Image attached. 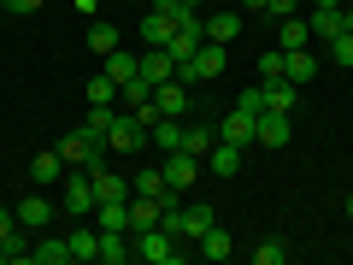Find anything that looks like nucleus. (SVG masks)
I'll list each match as a JSON object with an SVG mask.
<instances>
[{"instance_id": "obj_29", "label": "nucleus", "mask_w": 353, "mask_h": 265, "mask_svg": "<svg viewBox=\"0 0 353 265\" xmlns=\"http://www.w3.org/2000/svg\"><path fill=\"white\" fill-rule=\"evenodd\" d=\"M306 24H312V48L330 41V36H341V6H336V12H306Z\"/></svg>"}, {"instance_id": "obj_39", "label": "nucleus", "mask_w": 353, "mask_h": 265, "mask_svg": "<svg viewBox=\"0 0 353 265\" xmlns=\"http://www.w3.org/2000/svg\"><path fill=\"white\" fill-rule=\"evenodd\" d=\"M0 12H41V0H0Z\"/></svg>"}, {"instance_id": "obj_1", "label": "nucleus", "mask_w": 353, "mask_h": 265, "mask_svg": "<svg viewBox=\"0 0 353 265\" xmlns=\"http://www.w3.org/2000/svg\"><path fill=\"white\" fill-rule=\"evenodd\" d=\"M59 206L71 218H88L94 206H101V195H94V177L83 171V165H65V177H59Z\"/></svg>"}, {"instance_id": "obj_18", "label": "nucleus", "mask_w": 353, "mask_h": 265, "mask_svg": "<svg viewBox=\"0 0 353 265\" xmlns=\"http://www.w3.org/2000/svg\"><path fill=\"white\" fill-rule=\"evenodd\" d=\"M101 71L112 77L118 88H124V83H136V77H141V59H130V48H112V53H106V65H101Z\"/></svg>"}, {"instance_id": "obj_5", "label": "nucleus", "mask_w": 353, "mask_h": 265, "mask_svg": "<svg viewBox=\"0 0 353 265\" xmlns=\"http://www.w3.org/2000/svg\"><path fill=\"white\" fill-rule=\"evenodd\" d=\"M159 171H165V189H171V195H189L194 183H201V171H206V165L194 159V153H183V148H176V153H165V165H159Z\"/></svg>"}, {"instance_id": "obj_23", "label": "nucleus", "mask_w": 353, "mask_h": 265, "mask_svg": "<svg viewBox=\"0 0 353 265\" xmlns=\"http://www.w3.org/2000/svg\"><path fill=\"white\" fill-rule=\"evenodd\" d=\"M141 77H148V83L159 88L165 77H176V59H171L165 48H148V53H141Z\"/></svg>"}, {"instance_id": "obj_32", "label": "nucleus", "mask_w": 353, "mask_h": 265, "mask_svg": "<svg viewBox=\"0 0 353 265\" xmlns=\"http://www.w3.org/2000/svg\"><path fill=\"white\" fill-rule=\"evenodd\" d=\"M318 53H324V59H336V65H353V36H347V30H341V36L318 41Z\"/></svg>"}, {"instance_id": "obj_2", "label": "nucleus", "mask_w": 353, "mask_h": 265, "mask_svg": "<svg viewBox=\"0 0 353 265\" xmlns=\"http://www.w3.org/2000/svg\"><path fill=\"white\" fill-rule=\"evenodd\" d=\"M130 242H136V259H148V265H176V259H183V242H176L165 224H153V230H136Z\"/></svg>"}, {"instance_id": "obj_34", "label": "nucleus", "mask_w": 353, "mask_h": 265, "mask_svg": "<svg viewBox=\"0 0 353 265\" xmlns=\"http://www.w3.org/2000/svg\"><path fill=\"white\" fill-rule=\"evenodd\" d=\"M112 106H88V118H83V130H88V136H94V141H106V130H112Z\"/></svg>"}, {"instance_id": "obj_40", "label": "nucleus", "mask_w": 353, "mask_h": 265, "mask_svg": "<svg viewBox=\"0 0 353 265\" xmlns=\"http://www.w3.org/2000/svg\"><path fill=\"white\" fill-rule=\"evenodd\" d=\"M336 6H347V0H312V12H336Z\"/></svg>"}, {"instance_id": "obj_25", "label": "nucleus", "mask_w": 353, "mask_h": 265, "mask_svg": "<svg viewBox=\"0 0 353 265\" xmlns=\"http://www.w3.org/2000/svg\"><path fill=\"white\" fill-rule=\"evenodd\" d=\"M30 177H36V189L59 183V177H65V159H59V148H53V153H36V159H30Z\"/></svg>"}, {"instance_id": "obj_28", "label": "nucleus", "mask_w": 353, "mask_h": 265, "mask_svg": "<svg viewBox=\"0 0 353 265\" xmlns=\"http://www.w3.org/2000/svg\"><path fill=\"white\" fill-rule=\"evenodd\" d=\"M112 48H118V24H106V18H94V24H88V53H101V59H106Z\"/></svg>"}, {"instance_id": "obj_17", "label": "nucleus", "mask_w": 353, "mask_h": 265, "mask_svg": "<svg viewBox=\"0 0 353 265\" xmlns=\"http://www.w3.org/2000/svg\"><path fill=\"white\" fill-rule=\"evenodd\" d=\"M259 88H265V106H271V112H294V106H301V83H289V77L259 83Z\"/></svg>"}, {"instance_id": "obj_33", "label": "nucleus", "mask_w": 353, "mask_h": 265, "mask_svg": "<svg viewBox=\"0 0 353 265\" xmlns=\"http://www.w3.org/2000/svg\"><path fill=\"white\" fill-rule=\"evenodd\" d=\"M118 101H124L130 112H136V106H148V101H153V83H148V77H136V83H124V88H118Z\"/></svg>"}, {"instance_id": "obj_10", "label": "nucleus", "mask_w": 353, "mask_h": 265, "mask_svg": "<svg viewBox=\"0 0 353 265\" xmlns=\"http://www.w3.org/2000/svg\"><path fill=\"white\" fill-rule=\"evenodd\" d=\"M253 124H259V112H248V106H230L224 124H218V136L236 141V148H253Z\"/></svg>"}, {"instance_id": "obj_30", "label": "nucleus", "mask_w": 353, "mask_h": 265, "mask_svg": "<svg viewBox=\"0 0 353 265\" xmlns=\"http://www.w3.org/2000/svg\"><path fill=\"white\" fill-rule=\"evenodd\" d=\"M194 248H201V259H230V230H206V236L201 242H194Z\"/></svg>"}, {"instance_id": "obj_13", "label": "nucleus", "mask_w": 353, "mask_h": 265, "mask_svg": "<svg viewBox=\"0 0 353 265\" xmlns=\"http://www.w3.org/2000/svg\"><path fill=\"white\" fill-rule=\"evenodd\" d=\"M12 213H18V224H24V230H36V236H41V230H48V218H53V201H41V189H36V195H24Z\"/></svg>"}, {"instance_id": "obj_6", "label": "nucleus", "mask_w": 353, "mask_h": 265, "mask_svg": "<svg viewBox=\"0 0 353 265\" xmlns=\"http://www.w3.org/2000/svg\"><path fill=\"white\" fill-rule=\"evenodd\" d=\"M289 141H294V124H289V112H271V106H265V112H259V124H253V148L277 153V148H289Z\"/></svg>"}, {"instance_id": "obj_16", "label": "nucleus", "mask_w": 353, "mask_h": 265, "mask_svg": "<svg viewBox=\"0 0 353 265\" xmlns=\"http://www.w3.org/2000/svg\"><path fill=\"white\" fill-rule=\"evenodd\" d=\"M277 48H283V53H294V48H312V24H306L301 12H294V18H277Z\"/></svg>"}, {"instance_id": "obj_24", "label": "nucleus", "mask_w": 353, "mask_h": 265, "mask_svg": "<svg viewBox=\"0 0 353 265\" xmlns=\"http://www.w3.org/2000/svg\"><path fill=\"white\" fill-rule=\"evenodd\" d=\"M30 259L36 265H71V242L65 236H41L36 248H30Z\"/></svg>"}, {"instance_id": "obj_4", "label": "nucleus", "mask_w": 353, "mask_h": 265, "mask_svg": "<svg viewBox=\"0 0 353 265\" xmlns=\"http://www.w3.org/2000/svg\"><path fill=\"white\" fill-rule=\"evenodd\" d=\"M59 159H65V165H83V171H94V165H106V141H94L88 130H71V136L59 141Z\"/></svg>"}, {"instance_id": "obj_36", "label": "nucleus", "mask_w": 353, "mask_h": 265, "mask_svg": "<svg viewBox=\"0 0 353 265\" xmlns=\"http://www.w3.org/2000/svg\"><path fill=\"white\" fill-rule=\"evenodd\" d=\"M283 77V48H265L259 53V83H277Z\"/></svg>"}, {"instance_id": "obj_41", "label": "nucleus", "mask_w": 353, "mask_h": 265, "mask_svg": "<svg viewBox=\"0 0 353 265\" xmlns=\"http://www.w3.org/2000/svg\"><path fill=\"white\" fill-rule=\"evenodd\" d=\"M341 30H347V36H353V6H341Z\"/></svg>"}, {"instance_id": "obj_44", "label": "nucleus", "mask_w": 353, "mask_h": 265, "mask_svg": "<svg viewBox=\"0 0 353 265\" xmlns=\"http://www.w3.org/2000/svg\"><path fill=\"white\" fill-rule=\"evenodd\" d=\"M183 6H189V12H206V0H183Z\"/></svg>"}, {"instance_id": "obj_8", "label": "nucleus", "mask_w": 353, "mask_h": 265, "mask_svg": "<svg viewBox=\"0 0 353 265\" xmlns=\"http://www.w3.org/2000/svg\"><path fill=\"white\" fill-rule=\"evenodd\" d=\"M241 153H248V148H236V141H224V136H218V141H212V153H206L201 165L218 177V183H230V177L241 171Z\"/></svg>"}, {"instance_id": "obj_26", "label": "nucleus", "mask_w": 353, "mask_h": 265, "mask_svg": "<svg viewBox=\"0 0 353 265\" xmlns=\"http://www.w3.org/2000/svg\"><path fill=\"white\" fill-rule=\"evenodd\" d=\"M212 141H218V130H212V124H183V153L206 159V153H212Z\"/></svg>"}, {"instance_id": "obj_35", "label": "nucleus", "mask_w": 353, "mask_h": 265, "mask_svg": "<svg viewBox=\"0 0 353 265\" xmlns=\"http://www.w3.org/2000/svg\"><path fill=\"white\" fill-rule=\"evenodd\" d=\"M283 259H289V242H277V236H265L253 248V265H283Z\"/></svg>"}, {"instance_id": "obj_38", "label": "nucleus", "mask_w": 353, "mask_h": 265, "mask_svg": "<svg viewBox=\"0 0 353 265\" xmlns=\"http://www.w3.org/2000/svg\"><path fill=\"white\" fill-rule=\"evenodd\" d=\"M18 230H24V224H18V213H12V206H0V242H12Z\"/></svg>"}, {"instance_id": "obj_42", "label": "nucleus", "mask_w": 353, "mask_h": 265, "mask_svg": "<svg viewBox=\"0 0 353 265\" xmlns=\"http://www.w3.org/2000/svg\"><path fill=\"white\" fill-rule=\"evenodd\" d=\"M71 6H77V12H94V6H101V0H71Z\"/></svg>"}, {"instance_id": "obj_21", "label": "nucleus", "mask_w": 353, "mask_h": 265, "mask_svg": "<svg viewBox=\"0 0 353 265\" xmlns=\"http://www.w3.org/2000/svg\"><path fill=\"white\" fill-rule=\"evenodd\" d=\"M148 148H159V153H176V148H183V118H159V124L148 130Z\"/></svg>"}, {"instance_id": "obj_43", "label": "nucleus", "mask_w": 353, "mask_h": 265, "mask_svg": "<svg viewBox=\"0 0 353 265\" xmlns=\"http://www.w3.org/2000/svg\"><path fill=\"white\" fill-rule=\"evenodd\" d=\"M241 12H265V0H241Z\"/></svg>"}, {"instance_id": "obj_14", "label": "nucleus", "mask_w": 353, "mask_h": 265, "mask_svg": "<svg viewBox=\"0 0 353 265\" xmlns=\"http://www.w3.org/2000/svg\"><path fill=\"white\" fill-rule=\"evenodd\" d=\"M94 195H101V201H130V177L124 171H112V165H94Z\"/></svg>"}, {"instance_id": "obj_19", "label": "nucleus", "mask_w": 353, "mask_h": 265, "mask_svg": "<svg viewBox=\"0 0 353 265\" xmlns=\"http://www.w3.org/2000/svg\"><path fill=\"white\" fill-rule=\"evenodd\" d=\"M130 253H136L130 230H101V265H124Z\"/></svg>"}, {"instance_id": "obj_15", "label": "nucleus", "mask_w": 353, "mask_h": 265, "mask_svg": "<svg viewBox=\"0 0 353 265\" xmlns=\"http://www.w3.org/2000/svg\"><path fill=\"white\" fill-rule=\"evenodd\" d=\"M71 242V265H94L101 259V230L94 224H77V236H65Z\"/></svg>"}, {"instance_id": "obj_11", "label": "nucleus", "mask_w": 353, "mask_h": 265, "mask_svg": "<svg viewBox=\"0 0 353 265\" xmlns=\"http://www.w3.org/2000/svg\"><path fill=\"white\" fill-rule=\"evenodd\" d=\"M241 24H248V12H201V30H206V41H236L241 36Z\"/></svg>"}, {"instance_id": "obj_20", "label": "nucleus", "mask_w": 353, "mask_h": 265, "mask_svg": "<svg viewBox=\"0 0 353 265\" xmlns=\"http://www.w3.org/2000/svg\"><path fill=\"white\" fill-rule=\"evenodd\" d=\"M88 224L94 230H130V201H101L88 213Z\"/></svg>"}, {"instance_id": "obj_37", "label": "nucleus", "mask_w": 353, "mask_h": 265, "mask_svg": "<svg viewBox=\"0 0 353 265\" xmlns=\"http://www.w3.org/2000/svg\"><path fill=\"white\" fill-rule=\"evenodd\" d=\"M301 12V0H265V18H294Z\"/></svg>"}, {"instance_id": "obj_31", "label": "nucleus", "mask_w": 353, "mask_h": 265, "mask_svg": "<svg viewBox=\"0 0 353 265\" xmlns=\"http://www.w3.org/2000/svg\"><path fill=\"white\" fill-rule=\"evenodd\" d=\"M83 95H88V106H112L118 101V83H112V77H88V88H83Z\"/></svg>"}, {"instance_id": "obj_7", "label": "nucleus", "mask_w": 353, "mask_h": 265, "mask_svg": "<svg viewBox=\"0 0 353 265\" xmlns=\"http://www.w3.org/2000/svg\"><path fill=\"white\" fill-rule=\"evenodd\" d=\"M136 148H148V124L136 112H118L106 130V153H136Z\"/></svg>"}, {"instance_id": "obj_27", "label": "nucleus", "mask_w": 353, "mask_h": 265, "mask_svg": "<svg viewBox=\"0 0 353 265\" xmlns=\"http://www.w3.org/2000/svg\"><path fill=\"white\" fill-rule=\"evenodd\" d=\"M130 195H153V201H165V195H171V189H165V171H159V165L136 171V177H130Z\"/></svg>"}, {"instance_id": "obj_3", "label": "nucleus", "mask_w": 353, "mask_h": 265, "mask_svg": "<svg viewBox=\"0 0 353 265\" xmlns=\"http://www.w3.org/2000/svg\"><path fill=\"white\" fill-rule=\"evenodd\" d=\"M224 65H230V59H224V41H201V48H194V59H176V77L194 88V83H212Z\"/></svg>"}, {"instance_id": "obj_12", "label": "nucleus", "mask_w": 353, "mask_h": 265, "mask_svg": "<svg viewBox=\"0 0 353 265\" xmlns=\"http://www.w3.org/2000/svg\"><path fill=\"white\" fill-rule=\"evenodd\" d=\"M283 77L306 88V83L318 77V48H294V53H283Z\"/></svg>"}, {"instance_id": "obj_45", "label": "nucleus", "mask_w": 353, "mask_h": 265, "mask_svg": "<svg viewBox=\"0 0 353 265\" xmlns=\"http://www.w3.org/2000/svg\"><path fill=\"white\" fill-rule=\"evenodd\" d=\"M347 218H353V195H347Z\"/></svg>"}, {"instance_id": "obj_9", "label": "nucleus", "mask_w": 353, "mask_h": 265, "mask_svg": "<svg viewBox=\"0 0 353 265\" xmlns=\"http://www.w3.org/2000/svg\"><path fill=\"white\" fill-rule=\"evenodd\" d=\"M153 106H159V118H183L189 112V83H183V77H165V83L153 88Z\"/></svg>"}, {"instance_id": "obj_46", "label": "nucleus", "mask_w": 353, "mask_h": 265, "mask_svg": "<svg viewBox=\"0 0 353 265\" xmlns=\"http://www.w3.org/2000/svg\"><path fill=\"white\" fill-rule=\"evenodd\" d=\"M0 259H6V242H0Z\"/></svg>"}, {"instance_id": "obj_22", "label": "nucleus", "mask_w": 353, "mask_h": 265, "mask_svg": "<svg viewBox=\"0 0 353 265\" xmlns=\"http://www.w3.org/2000/svg\"><path fill=\"white\" fill-rule=\"evenodd\" d=\"M159 213H165V201L136 195V201H130V236H136V230H153V224H159Z\"/></svg>"}]
</instances>
